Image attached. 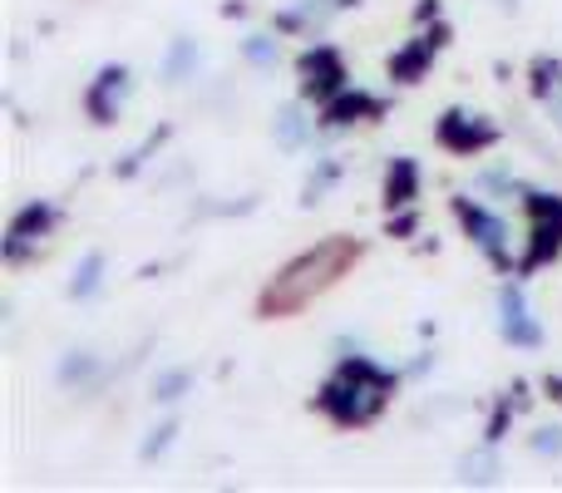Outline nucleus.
I'll use <instances>...</instances> for the list:
<instances>
[{
  "instance_id": "1",
  "label": "nucleus",
  "mask_w": 562,
  "mask_h": 493,
  "mask_svg": "<svg viewBox=\"0 0 562 493\" xmlns=\"http://www.w3.org/2000/svg\"><path fill=\"white\" fill-rule=\"evenodd\" d=\"M356 257H360V243H350V237H330V243L301 251L296 261H286V267L267 281L262 316H291V311L311 306L321 291H330L340 277H346V267Z\"/></svg>"
},
{
  "instance_id": "2",
  "label": "nucleus",
  "mask_w": 562,
  "mask_h": 493,
  "mask_svg": "<svg viewBox=\"0 0 562 493\" xmlns=\"http://www.w3.org/2000/svg\"><path fill=\"white\" fill-rule=\"evenodd\" d=\"M390 385L395 380L385 376V370L375 366V360H366V356H346L340 360V370L321 385V395H316V405L326 410L336 425H370V419L385 410V400H390Z\"/></svg>"
},
{
  "instance_id": "3",
  "label": "nucleus",
  "mask_w": 562,
  "mask_h": 493,
  "mask_svg": "<svg viewBox=\"0 0 562 493\" xmlns=\"http://www.w3.org/2000/svg\"><path fill=\"white\" fill-rule=\"evenodd\" d=\"M528 217H533V247L524 257V271L528 267H543L562 251V198L553 193H528Z\"/></svg>"
},
{
  "instance_id": "4",
  "label": "nucleus",
  "mask_w": 562,
  "mask_h": 493,
  "mask_svg": "<svg viewBox=\"0 0 562 493\" xmlns=\"http://www.w3.org/2000/svg\"><path fill=\"white\" fill-rule=\"evenodd\" d=\"M340 89H346V65H340V55L330 45H316L301 55V94L306 99H336Z\"/></svg>"
},
{
  "instance_id": "5",
  "label": "nucleus",
  "mask_w": 562,
  "mask_h": 493,
  "mask_svg": "<svg viewBox=\"0 0 562 493\" xmlns=\"http://www.w3.org/2000/svg\"><path fill=\"white\" fill-rule=\"evenodd\" d=\"M49 227H55V208L49 203H25L15 217H10V233H5V257L10 261H25L30 251L49 237Z\"/></svg>"
},
{
  "instance_id": "6",
  "label": "nucleus",
  "mask_w": 562,
  "mask_h": 493,
  "mask_svg": "<svg viewBox=\"0 0 562 493\" xmlns=\"http://www.w3.org/2000/svg\"><path fill=\"white\" fill-rule=\"evenodd\" d=\"M498 326H504V340H514L518 350L543 346V326L533 321V311H528V301H524V291L518 287L498 291Z\"/></svg>"
},
{
  "instance_id": "7",
  "label": "nucleus",
  "mask_w": 562,
  "mask_h": 493,
  "mask_svg": "<svg viewBox=\"0 0 562 493\" xmlns=\"http://www.w3.org/2000/svg\"><path fill=\"white\" fill-rule=\"evenodd\" d=\"M435 134H439V144L454 148V154H479V148H488L498 138V128L484 124L479 114H459V109H449V114L439 119Z\"/></svg>"
},
{
  "instance_id": "8",
  "label": "nucleus",
  "mask_w": 562,
  "mask_h": 493,
  "mask_svg": "<svg viewBox=\"0 0 562 493\" xmlns=\"http://www.w3.org/2000/svg\"><path fill=\"white\" fill-rule=\"evenodd\" d=\"M454 213H459V223H464V233L474 237V243L484 247L488 257H494V261H508V251H504V237H508L504 217H494L488 208L469 203V198H454Z\"/></svg>"
},
{
  "instance_id": "9",
  "label": "nucleus",
  "mask_w": 562,
  "mask_h": 493,
  "mask_svg": "<svg viewBox=\"0 0 562 493\" xmlns=\"http://www.w3.org/2000/svg\"><path fill=\"white\" fill-rule=\"evenodd\" d=\"M128 94V69L124 65H104L99 69V79L89 85V94H85V109H89V119L94 124H114L119 119V99Z\"/></svg>"
},
{
  "instance_id": "10",
  "label": "nucleus",
  "mask_w": 562,
  "mask_h": 493,
  "mask_svg": "<svg viewBox=\"0 0 562 493\" xmlns=\"http://www.w3.org/2000/svg\"><path fill=\"white\" fill-rule=\"evenodd\" d=\"M380 114V99L366 94V89H340L336 99H326V124L330 128H350V124H366V119Z\"/></svg>"
},
{
  "instance_id": "11",
  "label": "nucleus",
  "mask_w": 562,
  "mask_h": 493,
  "mask_svg": "<svg viewBox=\"0 0 562 493\" xmlns=\"http://www.w3.org/2000/svg\"><path fill=\"white\" fill-rule=\"evenodd\" d=\"M419 198V164L415 158H390V168H385V208L390 213H400V208H409Z\"/></svg>"
},
{
  "instance_id": "12",
  "label": "nucleus",
  "mask_w": 562,
  "mask_h": 493,
  "mask_svg": "<svg viewBox=\"0 0 562 493\" xmlns=\"http://www.w3.org/2000/svg\"><path fill=\"white\" fill-rule=\"evenodd\" d=\"M429 55H435L429 40H415V45L395 49V55H390V79H395V85H419L429 69Z\"/></svg>"
},
{
  "instance_id": "13",
  "label": "nucleus",
  "mask_w": 562,
  "mask_h": 493,
  "mask_svg": "<svg viewBox=\"0 0 562 493\" xmlns=\"http://www.w3.org/2000/svg\"><path fill=\"white\" fill-rule=\"evenodd\" d=\"M59 385L65 390H94L99 385V356L94 350H69L65 360H59Z\"/></svg>"
},
{
  "instance_id": "14",
  "label": "nucleus",
  "mask_w": 562,
  "mask_h": 493,
  "mask_svg": "<svg viewBox=\"0 0 562 493\" xmlns=\"http://www.w3.org/2000/svg\"><path fill=\"white\" fill-rule=\"evenodd\" d=\"M198 69V40H173L164 55V85H183Z\"/></svg>"
},
{
  "instance_id": "15",
  "label": "nucleus",
  "mask_w": 562,
  "mask_h": 493,
  "mask_svg": "<svg viewBox=\"0 0 562 493\" xmlns=\"http://www.w3.org/2000/svg\"><path fill=\"white\" fill-rule=\"evenodd\" d=\"M99 287H104V251H89V257L75 267V277H69V296L89 301Z\"/></svg>"
},
{
  "instance_id": "16",
  "label": "nucleus",
  "mask_w": 562,
  "mask_h": 493,
  "mask_svg": "<svg viewBox=\"0 0 562 493\" xmlns=\"http://www.w3.org/2000/svg\"><path fill=\"white\" fill-rule=\"evenodd\" d=\"M188 390H193V370H188V366L158 370V376H154V400H158V405H173V400H183Z\"/></svg>"
},
{
  "instance_id": "17",
  "label": "nucleus",
  "mask_w": 562,
  "mask_h": 493,
  "mask_svg": "<svg viewBox=\"0 0 562 493\" xmlns=\"http://www.w3.org/2000/svg\"><path fill=\"white\" fill-rule=\"evenodd\" d=\"M277 144L281 148L306 144V114H301V104H281L277 109Z\"/></svg>"
},
{
  "instance_id": "18",
  "label": "nucleus",
  "mask_w": 562,
  "mask_h": 493,
  "mask_svg": "<svg viewBox=\"0 0 562 493\" xmlns=\"http://www.w3.org/2000/svg\"><path fill=\"white\" fill-rule=\"evenodd\" d=\"M173 435H178V425H173V419H164V425H158V429H148V439H144V449H138V459H144V464H154L158 455H168V445H173Z\"/></svg>"
},
{
  "instance_id": "19",
  "label": "nucleus",
  "mask_w": 562,
  "mask_h": 493,
  "mask_svg": "<svg viewBox=\"0 0 562 493\" xmlns=\"http://www.w3.org/2000/svg\"><path fill=\"white\" fill-rule=\"evenodd\" d=\"M533 89H538V94H543V99H553L558 94V89H562V65H558V59H538V65H533Z\"/></svg>"
},
{
  "instance_id": "20",
  "label": "nucleus",
  "mask_w": 562,
  "mask_h": 493,
  "mask_svg": "<svg viewBox=\"0 0 562 493\" xmlns=\"http://www.w3.org/2000/svg\"><path fill=\"white\" fill-rule=\"evenodd\" d=\"M494 455H469L464 464H459V479H464V484H488V479H494Z\"/></svg>"
},
{
  "instance_id": "21",
  "label": "nucleus",
  "mask_w": 562,
  "mask_h": 493,
  "mask_svg": "<svg viewBox=\"0 0 562 493\" xmlns=\"http://www.w3.org/2000/svg\"><path fill=\"white\" fill-rule=\"evenodd\" d=\"M247 59H252V65H262V69H272L277 65V55H281V49H277V40L272 35H247Z\"/></svg>"
},
{
  "instance_id": "22",
  "label": "nucleus",
  "mask_w": 562,
  "mask_h": 493,
  "mask_svg": "<svg viewBox=\"0 0 562 493\" xmlns=\"http://www.w3.org/2000/svg\"><path fill=\"white\" fill-rule=\"evenodd\" d=\"M528 445H533V455H543V459H558V455H562V429H558V425H543V429H533V439H528Z\"/></svg>"
},
{
  "instance_id": "23",
  "label": "nucleus",
  "mask_w": 562,
  "mask_h": 493,
  "mask_svg": "<svg viewBox=\"0 0 562 493\" xmlns=\"http://www.w3.org/2000/svg\"><path fill=\"white\" fill-rule=\"evenodd\" d=\"M330 183H336V164H330V158H326V164H321V173H311V183H306V198H301V203H316V198L326 193Z\"/></svg>"
},
{
  "instance_id": "24",
  "label": "nucleus",
  "mask_w": 562,
  "mask_h": 493,
  "mask_svg": "<svg viewBox=\"0 0 562 493\" xmlns=\"http://www.w3.org/2000/svg\"><path fill=\"white\" fill-rule=\"evenodd\" d=\"M390 233H415V217H409V213H400L395 223H390Z\"/></svg>"
},
{
  "instance_id": "25",
  "label": "nucleus",
  "mask_w": 562,
  "mask_h": 493,
  "mask_svg": "<svg viewBox=\"0 0 562 493\" xmlns=\"http://www.w3.org/2000/svg\"><path fill=\"white\" fill-rule=\"evenodd\" d=\"M548 390H553V395L562 400V380H548Z\"/></svg>"
}]
</instances>
